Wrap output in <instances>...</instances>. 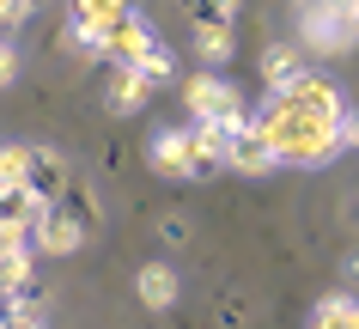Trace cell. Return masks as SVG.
I'll list each match as a JSON object with an SVG mask.
<instances>
[{
    "label": "cell",
    "mask_w": 359,
    "mask_h": 329,
    "mask_svg": "<svg viewBox=\"0 0 359 329\" xmlns=\"http://www.w3.org/2000/svg\"><path fill=\"white\" fill-rule=\"evenodd\" d=\"M0 329H49V323H43V311H37V305L6 299V311H0Z\"/></svg>",
    "instance_id": "21"
},
{
    "label": "cell",
    "mask_w": 359,
    "mask_h": 329,
    "mask_svg": "<svg viewBox=\"0 0 359 329\" xmlns=\"http://www.w3.org/2000/svg\"><path fill=\"white\" fill-rule=\"evenodd\" d=\"M25 159H31V147H19V140L0 147V189H25Z\"/></svg>",
    "instance_id": "19"
},
{
    "label": "cell",
    "mask_w": 359,
    "mask_h": 329,
    "mask_svg": "<svg viewBox=\"0 0 359 329\" xmlns=\"http://www.w3.org/2000/svg\"><path fill=\"white\" fill-rule=\"evenodd\" d=\"M134 293H140V305L170 311L177 305V269H170V262H147V269L134 274Z\"/></svg>",
    "instance_id": "12"
},
{
    "label": "cell",
    "mask_w": 359,
    "mask_h": 329,
    "mask_svg": "<svg viewBox=\"0 0 359 329\" xmlns=\"http://www.w3.org/2000/svg\"><path fill=\"white\" fill-rule=\"evenodd\" d=\"M0 311H6V299H0Z\"/></svg>",
    "instance_id": "26"
},
{
    "label": "cell",
    "mask_w": 359,
    "mask_h": 329,
    "mask_svg": "<svg viewBox=\"0 0 359 329\" xmlns=\"http://www.w3.org/2000/svg\"><path fill=\"white\" fill-rule=\"evenodd\" d=\"M79 244H86V220L67 213V208H49L37 226H31V250L37 256H74Z\"/></svg>",
    "instance_id": "4"
},
{
    "label": "cell",
    "mask_w": 359,
    "mask_h": 329,
    "mask_svg": "<svg viewBox=\"0 0 359 329\" xmlns=\"http://www.w3.org/2000/svg\"><path fill=\"white\" fill-rule=\"evenodd\" d=\"M304 67H299V49H292V43H268L262 49V79H268V92H274V86H286V79H299Z\"/></svg>",
    "instance_id": "15"
},
{
    "label": "cell",
    "mask_w": 359,
    "mask_h": 329,
    "mask_svg": "<svg viewBox=\"0 0 359 329\" xmlns=\"http://www.w3.org/2000/svg\"><path fill=\"white\" fill-rule=\"evenodd\" d=\"M134 0H67V37H74L79 55H104V37H110L116 19H128Z\"/></svg>",
    "instance_id": "3"
},
{
    "label": "cell",
    "mask_w": 359,
    "mask_h": 329,
    "mask_svg": "<svg viewBox=\"0 0 359 329\" xmlns=\"http://www.w3.org/2000/svg\"><path fill=\"white\" fill-rule=\"evenodd\" d=\"M183 147H189V177H213V171H226L231 128H219V122H189L183 128Z\"/></svg>",
    "instance_id": "6"
},
{
    "label": "cell",
    "mask_w": 359,
    "mask_h": 329,
    "mask_svg": "<svg viewBox=\"0 0 359 329\" xmlns=\"http://www.w3.org/2000/svg\"><path fill=\"white\" fill-rule=\"evenodd\" d=\"M183 13H189V25H231L238 0H183Z\"/></svg>",
    "instance_id": "20"
},
{
    "label": "cell",
    "mask_w": 359,
    "mask_h": 329,
    "mask_svg": "<svg viewBox=\"0 0 359 329\" xmlns=\"http://www.w3.org/2000/svg\"><path fill=\"white\" fill-rule=\"evenodd\" d=\"M183 104H189V122H219V128H244V98H238V86H226L219 74H195L189 86H183Z\"/></svg>",
    "instance_id": "2"
},
{
    "label": "cell",
    "mask_w": 359,
    "mask_h": 329,
    "mask_svg": "<svg viewBox=\"0 0 359 329\" xmlns=\"http://www.w3.org/2000/svg\"><path fill=\"white\" fill-rule=\"evenodd\" d=\"M25 189L37 195V201H49V208H55L61 189H67V159L49 153V147H31V159H25Z\"/></svg>",
    "instance_id": "8"
},
{
    "label": "cell",
    "mask_w": 359,
    "mask_h": 329,
    "mask_svg": "<svg viewBox=\"0 0 359 329\" xmlns=\"http://www.w3.org/2000/svg\"><path fill=\"white\" fill-rule=\"evenodd\" d=\"M158 31H152V19L147 13H128V19H116L110 25V37H104V55L116 61V67H134V61L147 55V49H158Z\"/></svg>",
    "instance_id": "5"
},
{
    "label": "cell",
    "mask_w": 359,
    "mask_h": 329,
    "mask_svg": "<svg viewBox=\"0 0 359 329\" xmlns=\"http://www.w3.org/2000/svg\"><path fill=\"white\" fill-rule=\"evenodd\" d=\"M226 165L238 177H268V171H280L274 165V153H268V140L256 135V122H244L238 135H231V147H226Z\"/></svg>",
    "instance_id": "9"
},
{
    "label": "cell",
    "mask_w": 359,
    "mask_h": 329,
    "mask_svg": "<svg viewBox=\"0 0 359 329\" xmlns=\"http://www.w3.org/2000/svg\"><path fill=\"white\" fill-rule=\"evenodd\" d=\"M147 98H152V86H147L140 74H134V67H116V74H110V86H104V104H110V116H134V110H140Z\"/></svg>",
    "instance_id": "11"
},
{
    "label": "cell",
    "mask_w": 359,
    "mask_h": 329,
    "mask_svg": "<svg viewBox=\"0 0 359 329\" xmlns=\"http://www.w3.org/2000/svg\"><path fill=\"white\" fill-rule=\"evenodd\" d=\"M250 122L268 140L274 165H329L335 153H347V135H341L347 128V98L323 74H299L286 86H274Z\"/></svg>",
    "instance_id": "1"
},
{
    "label": "cell",
    "mask_w": 359,
    "mask_h": 329,
    "mask_svg": "<svg viewBox=\"0 0 359 329\" xmlns=\"http://www.w3.org/2000/svg\"><path fill=\"white\" fill-rule=\"evenodd\" d=\"M231 25H195V55L208 61V67H219V61H231Z\"/></svg>",
    "instance_id": "16"
},
{
    "label": "cell",
    "mask_w": 359,
    "mask_h": 329,
    "mask_svg": "<svg viewBox=\"0 0 359 329\" xmlns=\"http://www.w3.org/2000/svg\"><path fill=\"white\" fill-rule=\"evenodd\" d=\"M147 159H152V171L183 177V183H189V147H183V128H158L152 147H147Z\"/></svg>",
    "instance_id": "13"
},
{
    "label": "cell",
    "mask_w": 359,
    "mask_h": 329,
    "mask_svg": "<svg viewBox=\"0 0 359 329\" xmlns=\"http://www.w3.org/2000/svg\"><path fill=\"white\" fill-rule=\"evenodd\" d=\"M304 37H311V49H323V55L353 49V43H347V31H341V19L329 13V0H304Z\"/></svg>",
    "instance_id": "10"
},
{
    "label": "cell",
    "mask_w": 359,
    "mask_h": 329,
    "mask_svg": "<svg viewBox=\"0 0 359 329\" xmlns=\"http://www.w3.org/2000/svg\"><path fill=\"white\" fill-rule=\"evenodd\" d=\"M37 269V250H31V232H13L0 226V299H19L25 281Z\"/></svg>",
    "instance_id": "7"
},
{
    "label": "cell",
    "mask_w": 359,
    "mask_h": 329,
    "mask_svg": "<svg viewBox=\"0 0 359 329\" xmlns=\"http://www.w3.org/2000/svg\"><path fill=\"white\" fill-rule=\"evenodd\" d=\"M13 79H19V49L0 37V86H13Z\"/></svg>",
    "instance_id": "24"
},
{
    "label": "cell",
    "mask_w": 359,
    "mask_h": 329,
    "mask_svg": "<svg viewBox=\"0 0 359 329\" xmlns=\"http://www.w3.org/2000/svg\"><path fill=\"white\" fill-rule=\"evenodd\" d=\"M43 213H49V201H37L31 189H0V226H13V232H31Z\"/></svg>",
    "instance_id": "14"
},
{
    "label": "cell",
    "mask_w": 359,
    "mask_h": 329,
    "mask_svg": "<svg viewBox=\"0 0 359 329\" xmlns=\"http://www.w3.org/2000/svg\"><path fill=\"white\" fill-rule=\"evenodd\" d=\"M329 13L341 19V31H347V43H359V0H329Z\"/></svg>",
    "instance_id": "22"
},
{
    "label": "cell",
    "mask_w": 359,
    "mask_h": 329,
    "mask_svg": "<svg viewBox=\"0 0 359 329\" xmlns=\"http://www.w3.org/2000/svg\"><path fill=\"white\" fill-rule=\"evenodd\" d=\"M31 19V0H0V31H19Z\"/></svg>",
    "instance_id": "23"
},
{
    "label": "cell",
    "mask_w": 359,
    "mask_h": 329,
    "mask_svg": "<svg viewBox=\"0 0 359 329\" xmlns=\"http://www.w3.org/2000/svg\"><path fill=\"white\" fill-rule=\"evenodd\" d=\"M134 74L147 79V86H170V79H177V55H170V43H158V49H147V55L134 61Z\"/></svg>",
    "instance_id": "17"
},
{
    "label": "cell",
    "mask_w": 359,
    "mask_h": 329,
    "mask_svg": "<svg viewBox=\"0 0 359 329\" xmlns=\"http://www.w3.org/2000/svg\"><path fill=\"white\" fill-rule=\"evenodd\" d=\"M347 329H359V299H353V317H347Z\"/></svg>",
    "instance_id": "25"
},
{
    "label": "cell",
    "mask_w": 359,
    "mask_h": 329,
    "mask_svg": "<svg viewBox=\"0 0 359 329\" xmlns=\"http://www.w3.org/2000/svg\"><path fill=\"white\" fill-rule=\"evenodd\" d=\"M347 317H353V299H347V293H329V299H317V311H311V329H347Z\"/></svg>",
    "instance_id": "18"
}]
</instances>
